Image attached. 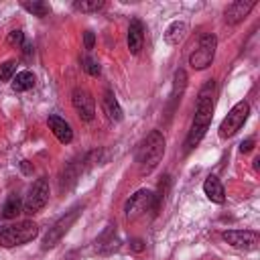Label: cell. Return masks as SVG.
<instances>
[{
  "mask_svg": "<svg viewBox=\"0 0 260 260\" xmlns=\"http://www.w3.org/2000/svg\"><path fill=\"white\" fill-rule=\"evenodd\" d=\"M213 91H215V81L209 79L201 91H199V98H197V108H195V118H193V126L187 134V140H185V150L189 152L191 148H195L201 138L205 136L207 128H209V122L213 118Z\"/></svg>",
  "mask_w": 260,
  "mask_h": 260,
  "instance_id": "6da1fadb",
  "label": "cell"
},
{
  "mask_svg": "<svg viewBox=\"0 0 260 260\" xmlns=\"http://www.w3.org/2000/svg\"><path fill=\"white\" fill-rule=\"evenodd\" d=\"M165 154V136L158 130H150L136 148V165L142 175L152 173Z\"/></svg>",
  "mask_w": 260,
  "mask_h": 260,
  "instance_id": "7a4b0ae2",
  "label": "cell"
},
{
  "mask_svg": "<svg viewBox=\"0 0 260 260\" xmlns=\"http://www.w3.org/2000/svg\"><path fill=\"white\" fill-rule=\"evenodd\" d=\"M37 236H39V225L30 219H24V221L12 223L0 232V246H4V248L22 246V244H28L30 240H35Z\"/></svg>",
  "mask_w": 260,
  "mask_h": 260,
  "instance_id": "3957f363",
  "label": "cell"
},
{
  "mask_svg": "<svg viewBox=\"0 0 260 260\" xmlns=\"http://www.w3.org/2000/svg\"><path fill=\"white\" fill-rule=\"evenodd\" d=\"M148 211H156V205H154V193L150 189H140L136 191L134 195H130V199L126 201L124 205V215L126 219L134 221L142 215H146Z\"/></svg>",
  "mask_w": 260,
  "mask_h": 260,
  "instance_id": "277c9868",
  "label": "cell"
},
{
  "mask_svg": "<svg viewBox=\"0 0 260 260\" xmlns=\"http://www.w3.org/2000/svg\"><path fill=\"white\" fill-rule=\"evenodd\" d=\"M79 213H81V205H77V207L69 209L65 215H61V217L47 230V234H45V238H43V250L55 248V246L61 242V238L69 232V228L75 223V219L79 217Z\"/></svg>",
  "mask_w": 260,
  "mask_h": 260,
  "instance_id": "5b68a950",
  "label": "cell"
},
{
  "mask_svg": "<svg viewBox=\"0 0 260 260\" xmlns=\"http://www.w3.org/2000/svg\"><path fill=\"white\" fill-rule=\"evenodd\" d=\"M215 47H217V39L215 35L207 32L199 39V45L197 49L189 55V65L195 69V71H201V69H207L215 57Z\"/></svg>",
  "mask_w": 260,
  "mask_h": 260,
  "instance_id": "8992f818",
  "label": "cell"
},
{
  "mask_svg": "<svg viewBox=\"0 0 260 260\" xmlns=\"http://www.w3.org/2000/svg\"><path fill=\"white\" fill-rule=\"evenodd\" d=\"M248 114H250V104L244 102V100L238 102V104L228 112V116L221 120V124H219V136H221V138L234 136V134L244 126Z\"/></svg>",
  "mask_w": 260,
  "mask_h": 260,
  "instance_id": "52a82bcc",
  "label": "cell"
},
{
  "mask_svg": "<svg viewBox=\"0 0 260 260\" xmlns=\"http://www.w3.org/2000/svg\"><path fill=\"white\" fill-rule=\"evenodd\" d=\"M49 195H51V191H49V181H47L45 177L37 179V181L30 185V189H28V195H26V199H24V203H22V211H24V213H37V211H41V209L49 203Z\"/></svg>",
  "mask_w": 260,
  "mask_h": 260,
  "instance_id": "ba28073f",
  "label": "cell"
},
{
  "mask_svg": "<svg viewBox=\"0 0 260 260\" xmlns=\"http://www.w3.org/2000/svg\"><path fill=\"white\" fill-rule=\"evenodd\" d=\"M71 104L77 112V116L83 120V122H89L93 120L95 116V100L91 98V93L83 87H75L73 93H71Z\"/></svg>",
  "mask_w": 260,
  "mask_h": 260,
  "instance_id": "9c48e42d",
  "label": "cell"
},
{
  "mask_svg": "<svg viewBox=\"0 0 260 260\" xmlns=\"http://www.w3.org/2000/svg\"><path fill=\"white\" fill-rule=\"evenodd\" d=\"M223 242H228L232 248L238 250H254L258 246V232L254 230H228L223 232Z\"/></svg>",
  "mask_w": 260,
  "mask_h": 260,
  "instance_id": "30bf717a",
  "label": "cell"
},
{
  "mask_svg": "<svg viewBox=\"0 0 260 260\" xmlns=\"http://www.w3.org/2000/svg\"><path fill=\"white\" fill-rule=\"evenodd\" d=\"M256 6L254 0H236L225 8V22L228 24H238L240 20H244V16H248V12Z\"/></svg>",
  "mask_w": 260,
  "mask_h": 260,
  "instance_id": "8fae6325",
  "label": "cell"
},
{
  "mask_svg": "<svg viewBox=\"0 0 260 260\" xmlns=\"http://www.w3.org/2000/svg\"><path fill=\"white\" fill-rule=\"evenodd\" d=\"M47 122H49L51 132L55 134V138H57L61 144H69V142L73 140V130H71L69 122H65V120L59 118V116H49Z\"/></svg>",
  "mask_w": 260,
  "mask_h": 260,
  "instance_id": "7c38bea8",
  "label": "cell"
},
{
  "mask_svg": "<svg viewBox=\"0 0 260 260\" xmlns=\"http://www.w3.org/2000/svg\"><path fill=\"white\" fill-rule=\"evenodd\" d=\"M142 43H144V26L138 18H134L130 20V26H128V51L132 55H138L142 49Z\"/></svg>",
  "mask_w": 260,
  "mask_h": 260,
  "instance_id": "4fadbf2b",
  "label": "cell"
},
{
  "mask_svg": "<svg viewBox=\"0 0 260 260\" xmlns=\"http://www.w3.org/2000/svg\"><path fill=\"white\" fill-rule=\"evenodd\" d=\"M203 193H205L207 199L213 201V203H223V201H225L223 185H221V181H219L217 177H213V175H209V177L205 179V183H203Z\"/></svg>",
  "mask_w": 260,
  "mask_h": 260,
  "instance_id": "5bb4252c",
  "label": "cell"
},
{
  "mask_svg": "<svg viewBox=\"0 0 260 260\" xmlns=\"http://www.w3.org/2000/svg\"><path fill=\"white\" fill-rule=\"evenodd\" d=\"M102 108H104V112H106V116L110 118V120H116V122H120L122 120V108H120V104H118V100H116V95L108 89L106 93H104V98H102Z\"/></svg>",
  "mask_w": 260,
  "mask_h": 260,
  "instance_id": "9a60e30c",
  "label": "cell"
},
{
  "mask_svg": "<svg viewBox=\"0 0 260 260\" xmlns=\"http://www.w3.org/2000/svg\"><path fill=\"white\" fill-rule=\"evenodd\" d=\"M187 35V24L181 20H175L167 30H165V41L169 45H179Z\"/></svg>",
  "mask_w": 260,
  "mask_h": 260,
  "instance_id": "2e32d148",
  "label": "cell"
},
{
  "mask_svg": "<svg viewBox=\"0 0 260 260\" xmlns=\"http://www.w3.org/2000/svg\"><path fill=\"white\" fill-rule=\"evenodd\" d=\"M114 246H116V230H114V225H108L95 240V248L100 252H110Z\"/></svg>",
  "mask_w": 260,
  "mask_h": 260,
  "instance_id": "e0dca14e",
  "label": "cell"
},
{
  "mask_svg": "<svg viewBox=\"0 0 260 260\" xmlns=\"http://www.w3.org/2000/svg\"><path fill=\"white\" fill-rule=\"evenodd\" d=\"M32 85H35V73L32 71H20L12 79L14 91H28V89H32Z\"/></svg>",
  "mask_w": 260,
  "mask_h": 260,
  "instance_id": "ac0fdd59",
  "label": "cell"
},
{
  "mask_svg": "<svg viewBox=\"0 0 260 260\" xmlns=\"http://www.w3.org/2000/svg\"><path fill=\"white\" fill-rule=\"evenodd\" d=\"M20 211H22V199H20L18 195H10V197L4 201L2 217H4V219H14Z\"/></svg>",
  "mask_w": 260,
  "mask_h": 260,
  "instance_id": "d6986e66",
  "label": "cell"
},
{
  "mask_svg": "<svg viewBox=\"0 0 260 260\" xmlns=\"http://www.w3.org/2000/svg\"><path fill=\"white\" fill-rule=\"evenodd\" d=\"M20 6H22L24 10H28L30 14L39 16V18L49 16V12H51V6H49L47 2H43V0H35V2H22Z\"/></svg>",
  "mask_w": 260,
  "mask_h": 260,
  "instance_id": "ffe728a7",
  "label": "cell"
},
{
  "mask_svg": "<svg viewBox=\"0 0 260 260\" xmlns=\"http://www.w3.org/2000/svg\"><path fill=\"white\" fill-rule=\"evenodd\" d=\"M185 85H187V73L183 69H177V73H175V85H173V95H171L173 102L181 100V93H183Z\"/></svg>",
  "mask_w": 260,
  "mask_h": 260,
  "instance_id": "44dd1931",
  "label": "cell"
},
{
  "mask_svg": "<svg viewBox=\"0 0 260 260\" xmlns=\"http://www.w3.org/2000/svg\"><path fill=\"white\" fill-rule=\"evenodd\" d=\"M104 6H106L104 0H77V2H73V8L81 10V12H98Z\"/></svg>",
  "mask_w": 260,
  "mask_h": 260,
  "instance_id": "7402d4cb",
  "label": "cell"
},
{
  "mask_svg": "<svg viewBox=\"0 0 260 260\" xmlns=\"http://www.w3.org/2000/svg\"><path fill=\"white\" fill-rule=\"evenodd\" d=\"M81 63H83V69H85V73L87 75H91V77H98L100 73H102V67H100V63L93 59V57H83L81 59Z\"/></svg>",
  "mask_w": 260,
  "mask_h": 260,
  "instance_id": "603a6c76",
  "label": "cell"
},
{
  "mask_svg": "<svg viewBox=\"0 0 260 260\" xmlns=\"http://www.w3.org/2000/svg\"><path fill=\"white\" fill-rule=\"evenodd\" d=\"M16 75V61H4L0 65V81H10Z\"/></svg>",
  "mask_w": 260,
  "mask_h": 260,
  "instance_id": "cb8c5ba5",
  "label": "cell"
},
{
  "mask_svg": "<svg viewBox=\"0 0 260 260\" xmlns=\"http://www.w3.org/2000/svg\"><path fill=\"white\" fill-rule=\"evenodd\" d=\"M6 43H8L10 47H14V49L22 47V45H24V32H22L20 28L10 30V32H8V37H6Z\"/></svg>",
  "mask_w": 260,
  "mask_h": 260,
  "instance_id": "d4e9b609",
  "label": "cell"
},
{
  "mask_svg": "<svg viewBox=\"0 0 260 260\" xmlns=\"http://www.w3.org/2000/svg\"><path fill=\"white\" fill-rule=\"evenodd\" d=\"M83 45H85L87 51L93 49V45H95V35H93L91 30H85V32H83Z\"/></svg>",
  "mask_w": 260,
  "mask_h": 260,
  "instance_id": "484cf974",
  "label": "cell"
},
{
  "mask_svg": "<svg viewBox=\"0 0 260 260\" xmlns=\"http://www.w3.org/2000/svg\"><path fill=\"white\" fill-rule=\"evenodd\" d=\"M130 250H132V252H142V250H144V240H140V238L130 240Z\"/></svg>",
  "mask_w": 260,
  "mask_h": 260,
  "instance_id": "4316f807",
  "label": "cell"
},
{
  "mask_svg": "<svg viewBox=\"0 0 260 260\" xmlns=\"http://www.w3.org/2000/svg\"><path fill=\"white\" fill-rule=\"evenodd\" d=\"M254 148V138H246V140H242V144H240V152H250Z\"/></svg>",
  "mask_w": 260,
  "mask_h": 260,
  "instance_id": "83f0119b",
  "label": "cell"
},
{
  "mask_svg": "<svg viewBox=\"0 0 260 260\" xmlns=\"http://www.w3.org/2000/svg\"><path fill=\"white\" fill-rule=\"evenodd\" d=\"M20 171H22L24 175H32L35 167H32V162H28V160H20Z\"/></svg>",
  "mask_w": 260,
  "mask_h": 260,
  "instance_id": "f1b7e54d",
  "label": "cell"
}]
</instances>
